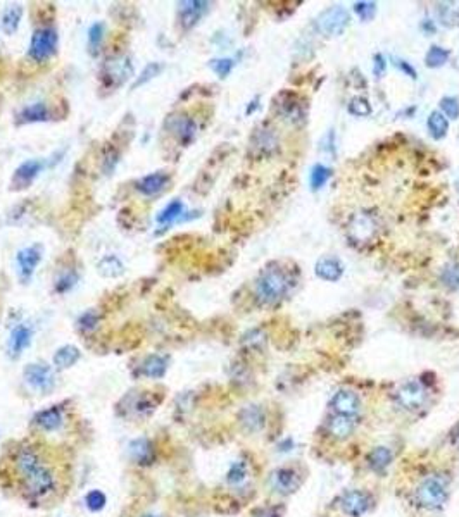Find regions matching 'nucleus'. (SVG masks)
I'll list each match as a JSON object with an SVG mask.
<instances>
[{"label":"nucleus","instance_id":"nucleus-4","mask_svg":"<svg viewBox=\"0 0 459 517\" xmlns=\"http://www.w3.org/2000/svg\"><path fill=\"white\" fill-rule=\"evenodd\" d=\"M59 36L54 28H42L36 29L29 42L28 55L35 62H45L55 54L58 51Z\"/></svg>","mask_w":459,"mask_h":517},{"label":"nucleus","instance_id":"nucleus-8","mask_svg":"<svg viewBox=\"0 0 459 517\" xmlns=\"http://www.w3.org/2000/svg\"><path fill=\"white\" fill-rule=\"evenodd\" d=\"M395 399H397L399 406L404 407L406 410L414 412V410H420L427 403L428 392L421 381L411 380L399 386V390L395 392Z\"/></svg>","mask_w":459,"mask_h":517},{"label":"nucleus","instance_id":"nucleus-16","mask_svg":"<svg viewBox=\"0 0 459 517\" xmlns=\"http://www.w3.org/2000/svg\"><path fill=\"white\" fill-rule=\"evenodd\" d=\"M42 169L43 162L38 161V159H29V161L19 164L18 169L14 171V176H12V188L14 190H25V188H28L36 180L40 172H42Z\"/></svg>","mask_w":459,"mask_h":517},{"label":"nucleus","instance_id":"nucleus-29","mask_svg":"<svg viewBox=\"0 0 459 517\" xmlns=\"http://www.w3.org/2000/svg\"><path fill=\"white\" fill-rule=\"evenodd\" d=\"M23 18V8L21 5L14 4V5H8V8L2 11V16H0V28L5 35H14L19 28V23H21Z\"/></svg>","mask_w":459,"mask_h":517},{"label":"nucleus","instance_id":"nucleus-35","mask_svg":"<svg viewBox=\"0 0 459 517\" xmlns=\"http://www.w3.org/2000/svg\"><path fill=\"white\" fill-rule=\"evenodd\" d=\"M277 145H278L277 135H275L273 129H269V128L258 129V133H256V137H254V147L258 148V150H261L262 154H268V152L275 150Z\"/></svg>","mask_w":459,"mask_h":517},{"label":"nucleus","instance_id":"nucleus-38","mask_svg":"<svg viewBox=\"0 0 459 517\" xmlns=\"http://www.w3.org/2000/svg\"><path fill=\"white\" fill-rule=\"evenodd\" d=\"M249 476V467L244 460H237L230 466L228 473H226V481L232 486H238L247 479Z\"/></svg>","mask_w":459,"mask_h":517},{"label":"nucleus","instance_id":"nucleus-22","mask_svg":"<svg viewBox=\"0 0 459 517\" xmlns=\"http://www.w3.org/2000/svg\"><path fill=\"white\" fill-rule=\"evenodd\" d=\"M238 421L244 426L245 431L249 433H258L259 429H262L266 423L264 410L259 406H245L244 409L238 414Z\"/></svg>","mask_w":459,"mask_h":517},{"label":"nucleus","instance_id":"nucleus-49","mask_svg":"<svg viewBox=\"0 0 459 517\" xmlns=\"http://www.w3.org/2000/svg\"><path fill=\"white\" fill-rule=\"evenodd\" d=\"M354 11L362 21H371L377 14V4L375 2H356Z\"/></svg>","mask_w":459,"mask_h":517},{"label":"nucleus","instance_id":"nucleus-13","mask_svg":"<svg viewBox=\"0 0 459 517\" xmlns=\"http://www.w3.org/2000/svg\"><path fill=\"white\" fill-rule=\"evenodd\" d=\"M209 2L204 0H185V2H178V14L179 23L185 29L194 28L199 23V19L209 11Z\"/></svg>","mask_w":459,"mask_h":517},{"label":"nucleus","instance_id":"nucleus-10","mask_svg":"<svg viewBox=\"0 0 459 517\" xmlns=\"http://www.w3.org/2000/svg\"><path fill=\"white\" fill-rule=\"evenodd\" d=\"M42 254H43V248H42V245H38V243L21 248V250L16 254L18 273L23 283H28V281L33 278V274H35V271H36V266H38L40 261H42Z\"/></svg>","mask_w":459,"mask_h":517},{"label":"nucleus","instance_id":"nucleus-1","mask_svg":"<svg viewBox=\"0 0 459 517\" xmlns=\"http://www.w3.org/2000/svg\"><path fill=\"white\" fill-rule=\"evenodd\" d=\"M292 288V280L282 267H268L256 281V297L262 306H273L287 297Z\"/></svg>","mask_w":459,"mask_h":517},{"label":"nucleus","instance_id":"nucleus-45","mask_svg":"<svg viewBox=\"0 0 459 517\" xmlns=\"http://www.w3.org/2000/svg\"><path fill=\"white\" fill-rule=\"evenodd\" d=\"M347 111L351 112L352 116H358V118H366V116H370L371 112H373V109H371V104L368 98L354 97L349 102Z\"/></svg>","mask_w":459,"mask_h":517},{"label":"nucleus","instance_id":"nucleus-50","mask_svg":"<svg viewBox=\"0 0 459 517\" xmlns=\"http://www.w3.org/2000/svg\"><path fill=\"white\" fill-rule=\"evenodd\" d=\"M375 64H373V72L377 76H384L385 75V68H387V61H385V57L382 54H377L373 57Z\"/></svg>","mask_w":459,"mask_h":517},{"label":"nucleus","instance_id":"nucleus-21","mask_svg":"<svg viewBox=\"0 0 459 517\" xmlns=\"http://www.w3.org/2000/svg\"><path fill=\"white\" fill-rule=\"evenodd\" d=\"M314 273L325 281H338L344 274V264L337 257H323L316 263Z\"/></svg>","mask_w":459,"mask_h":517},{"label":"nucleus","instance_id":"nucleus-24","mask_svg":"<svg viewBox=\"0 0 459 517\" xmlns=\"http://www.w3.org/2000/svg\"><path fill=\"white\" fill-rule=\"evenodd\" d=\"M354 429H356L354 417L334 414L330 423H328V431H330V435L334 436L335 440H347L349 436L354 433Z\"/></svg>","mask_w":459,"mask_h":517},{"label":"nucleus","instance_id":"nucleus-15","mask_svg":"<svg viewBox=\"0 0 459 517\" xmlns=\"http://www.w3.org/2000/svg\"><path fill=\"white\" fill-rule=\"evenodd\" d=\"M33 423L38 427L40 431H45V433H55V431L61 429L66 423V416L62 407L52 406L49 409H43L33 417Z\"/></svg>","mask_w":459,"mask_h":517},{"label":"nucleus","instance_id":"nucleus-32","mask_svg":"<svg viewBox=\"0 0 459 517\" xmlns=\"http://www.w3.org/2000/svg\"><path fill=\"white\" fill-rule=\"evenodd\" d=\"M183 214H185V205H183L182 200H173L169 202L168 205H166L164 209H162L161 212L158 214V223L159 224H164V226H169V224L176 223V221H179L183 217Z\"/></svg>","mask_w":459,"mask_h":517},{"label":"nucleus","instance_id":"nucleus-6","mask_svg":"<svg viewBox=\"0 0 459 517\" xmlns=\"http://www.w3.org/2000/svg\"><path fill=\"white\" fill-rule=\"evenodd\" d=\"M26 384L33 392L49 393L55 386V374L51 366L43 362H32L23 371Z\"/></svg>","mask_w":459,"mask_h":517},{"label":"nucleus","instance_id":"nucleus-23","mask_svg":"<svg viewBox=\"0 0 459 517\" xmlns=\"http://www.w3.org/2000/svg\"><path fill=\"white\" fill-rule=\"evenodd\" d=\"M280 102H282V104H278V109H280L282 114L285 116V119H288L290 122L304 121L306 109H304V104L299 101L297 95L284 94V95H282Z\"/></svg>","mask_w":459,"mask_h":517},{"label":"nucleus","instance_id":"nucleus-7","mask_svg":"<svg viewBox=\"0 0 459 517\" xmlns=\"http://www.w3.org/2000/svg\"><path fill=\"white\" fill-rule=\"evenodd\" d=\"M164 129L175 138L176 142L187 147L197 137V124L192 118H188L187 114L178 112V114H171L166 118L164 121Z\"/></svg>","mask_w":459,"mask_h":517},{"label":"nucleus","instance_id":"nucleus-42","mask_svg":"<svg viewBox=\"0 0 459 517\" xmlns=\"http://www.w3.org/2000/svg\"><path fill=\"white\" fill-rule=\"evenodd\" d=\"M99 323H101V314L95 309H90L78 317L76 326H78V330L83 331V333H88V331H94L95 328L99 326Z\"/></svg>","mask_w":459,"mask_h":517},{"label":"nucleus","instance_id":"nucleus-55","mask_svg":"<svg viewBox=\"0 0 459 517\" xmlns=\"http://www.w3.org/2000/svg\"><path fill=\"white\" fill-rule=\"evenodd\" d=\"M140 517H162V516H159V514H154V512H145V514H142Z\"/></svg>","mask_w":459,"mask_h":517},{"label":"nucleus","instance_id":"nucleus-18","mask_svg":"<svg viewBox=\"0 0 459 517\" xmlns=\"http://www.w3.org/2000/svg\"><path fill=\"white\" fill-rule=\"evenodd\" d=\"M171 181V176H169V172L166 171H156L147 174V176L140 178V180L136 181L135 188L136 191H140L142 195L145 197H152V195L161 194L162 190H166Z\"/></svg>","mask_w":459,"mask_h":517},{"label":"nucleus","instance_id":"nucleus-19","mask_svg":"<svg viewBox=\"0 0 459 517\" xmlns=\"http://www.w3.org/2000/svg\"><path fill=\"white\" fill-rule=\"evenodd\" d=\"M32 340H33V328L28 326V324H18V326L11 331V336H9V341H8L9 357H12V359L21 357V354L28 349Z\"/></svg>","mask_w":459,"mask_h":517},{"label":"nucleus","instance_id":"nucleus-46","mask_svg":"<svg viewBox=\"0 0 459 517\" xmlns=\"http://www.w3.org/2000/svg\"><path fill=\"white\" fill-rule=\"evenodd\" d=\"M234 66H235L234 59H230V57L212 59V61L209 62V68H211L212 71H214L216 75L219 76V78H226V76H228L230 72H232Z\"/></svg>","mask_w":459,"mask_h":517},{"label":"nucleus","instance_id":"nucleus-11","mask_svg":"<svg viewBox=\"0 0 459 517\" xmlns=\"http://www.w3.org/2000/svg\"><path fill=\"white\" fill-rule=\"evenodd\" d=\"M330 409L338 416L356 417L361 410V400L352 390H338L330 400Z\"/></svg>","mask_w":459,"mask_h":517},{"label":"nucleus","instance_id":"nucleus-39","mask_svg":"<svg viewBox=\"0 0 459 517\" xmlns=\"http://www.w3.org/2000/svg\"><path fill=\"white\" fill-rule=\"evenodd\" d=\"M106 36V26L104 23H94L88 29V51L90 54H99L102 42Z\"/></svg>","mask_w":459,"mask_h":517},{"label":"nucleus","instance_id":"nucleus-51","mask_svg":"<svg viewBox=\"0 0 459 517\" xmlns=\"http://www.w3.org/2000/svg\"><path fill=\"white\" fill-rule=\"evenodd\" d=\"M394 64L395 66H397V68L399 69H401V71H404L406 72V75H408L409 76V78H412V79H417V71H414V69H412L411 68V66H409L408 64V62H406V61H401V59H394Z\"/></svg>","mask_w":459,"mask_h":517},{"label":"nucleus","instance_id":"nucleus-30","mask_svg":"<svg viewBox=\"0 0 459 517\" xmlns=\"http://www.w3.org/2000/svg\"><path fill=\"white\" fill-rule=\"evenodd\" d=\"M394 460V453L388 447H375L368 455V466L375 473H385Z\"/></svg>","mask_w":459,"mask_h":517},{"label":"nucleus","instance_id":"nucleus-17","mask_svg":"<svg viewBox=\"0 0 459 517\" xmlns=\"http://www.w3.org/2000/svg\"><path fill=\"white\" fill-rule=\"evenodd\" d=\"M301 485L299 474L290 467H280L271 474V488L280 495H290Z\"/></svg>","mask_w":459,"mask_h":517},{"label":"nucleus","instance_id":"nucleus-27","mask_svg":"<svg viewBox=\"0 0 459 517\" xmlns=\"http://www.w3.org/2000/svg\"><path fill=\"white\" fill-rule=\"evenodd\" d=\"M51 119V111L45 102H35L26 105L18 114V122H43Z\"/></svg>","mask_w":459,"mask_h":517},{"label":"nucleus","instance_id":"nucleus-52","mask_svg":"<svg viewBox=\"0 0 459 517\" xmlns=\"http://www.w3.org/2000/svg\"><path fill=\"white\" fill-rule=\"evenodd\" d=\"M258 517H280V514H278L277 509H262L258 514Z\"/></svg>","mask_w":459,"mask_h":517},{"label":"nucleus","instance_id":"nucleus-44","mask_svg":"<svg viewBox=\"0 0 459 517\" xmlns=\"http://www.w3.org/2000/svg\"><path fill=\"white\" fill-rule=\"evenodd\" d=\"M78 283V273L76 271H66L55 281V293H68Z\"/></svg>","mask_w":459,"mask_h":517},{"label":"nucleus","instance_id":"nucleus-12","mask_svg":"<svg viewBox=\"0 0 459 517\" xmlns=\"http://www.w3.org/2000/svg\"><path fill=\"white\" fill-rule=\"evenodd\" d=\"M132 76V64L126 57H112L106 61L102 78L108 79L109 86H119Z\"/></svg>","mask_w":459,"mask_h":517},{"label":"nucleus","instance_id":"nucleus-26","mask_svg":"<svg viewBox=\"0 0 459 517\" xmlns=\"http://www.w3.org/2000/svg\"><path fill=\"white\" fill-rule=\"evenodd\" d=\"M79 357H82V352H79L78 347H75V345H64V347L55 350L54 357H52V364H54L55 369L62 371L75 366L79 360Z\"/></svg>","mask_w":459,"mask_h":517},{"label":"nucleus","instance_id":"nucleus-14","mask_svg":"<svg viewBox=\"0 0 459 517\" xmlns=\"http://www.w3.org/2000/svg\"><path fill=\"white\" fill-rule=\"evenodd\" d=\"M370 496L361 490H349L340 496V507L344 514L351 517H361L370 509Z\"/></svg>","mask_w":459,"mask_h":517},{"label":"nucleus","instance_id":"nucleus-5","mask_svg":"<svg viewBox=\"0 0 459 517\" xmlns=\"http://www.w3.org/2000/svg\"><path fill=\"white\" fill-rule=\"evenodd\" d=\"M349 12L342 5H332L327 11H323L316 19V28L319 33H323L327 36H337L345 31L349 26Z\"/></svg>","mask_w":459,"mask_h":517},{"label":"nucleus","instance_id":"nucleus-25","mask_svg":"<svg viewBox=\"0 0 459 517\" xmlns=\"http://www.w3.org/2000/svg\"><path fill=\"white\" fill-rule=\"evenodd\" d=\"M375 223L371 220L370 215L366 214H358L352 217L351 226H349V233H351L352 238H356L358 241L368 240L371 235L375 233Z\"/></svg>","mask_w":459,"mask_h":517},{"label":"nucleus","instance_id":"nucleus-31","mask_svg":"<svg viewBox=\"0 0 459 517\" xmlns=\"http://www.w3.org/2000/svg\"><path fill=\"white\" fill-rule=\"evenodd\" d=\"M97 271L104 278H119L125 273V264L118 255H106L99 261Z\"/></svg>","mask_w":459,"mask_h":517},{"label":"nucleus","instance_id":"nucleus-28","mask_svg":"<svg viewBox=\"0 0 459 517\" xmlns=\"http://www.w3.org/2000/svg\"><path fill=\"white\" fill-rule=\"evenodd\" d=\"M166 371H168V359L162 356H158V354L149 356L140 366V373L144 374L145 377H151V380H161L166 374Z\"/></svg>","mask_w":459,"mask_h":517},{"label":"nucleus","instance_id":"nucleus-43","mask_svg":"<svg viewBox=\"0 0 459 517\" xmlns=\"http://www.w3.org/2000/svg\"><path fill=\"white\" fill-rule=\"evenodd\" d=\"M106 503H108V496L101 490H92L85 495V505L90 512H99L104 509Z\"/></svg>","mask_w":459,"mask_h":517},{"label":"nucleus","instance_id":"nucleus-33","mask_svg":"<svg viewBox=\"0 0 459 517\" xmlns=\"http://www.w3.org/2000/svg\"><path fill=\"white\" fill-rule=\"evenodd\" d=\"M438 21L447 28L459 26V2H442L437 8Z\"/></svg>","mask_w":459,"mask_h":517},{"label":"nucleus","instance_id":"nucleus-36","mask_svg":"<svg viewBox=\"0 0 459 517\" xmlns=\"http://www.w3.org/2000/svg\"><path fill=\"white\" fill-rule=\"evenodd\" d=\"M332 176V169L323 164L312 165L311 172H309V185H311L312 191H318L319 188H323L328 183Z\"/></svg>","mask_w":459,"mask_h":517},{"label":"nucleus","instance_id":"nucleus-41","mask_svg":"<svg viewBox=\"0 0 459 517\" xmlns=\"http://www.w3.org/2000/svg\"><path fill=\"white\" fill-rule=\"evenodd\" d=\"M162 69H164V66L161 64V62H151V64L145 66L144 69L140 71V75L136 76L135 83H133V90L135 88H140V86H144L145 83H149L151 79H154L156 76H159L162 72Z\"/></svg>","mask_w":459,"mask_h":517},{"label":"nucleus","instance_id":"nucleus-37","mask_svg":"<svg viewBox=\"0 0 459 517\" xmlns=\"http://www.w3.org/2000/svg\"><path fill=\"white\" fill-rule=\"evenodd\" d=\"M441 283L449 290H459V263H447L442 267Z\"/></svg>","mask_w":459,"mask_h":517},{"label":"nucleus","instance_id":"nucleus-9","mask_svg":"<svg viewBox=\"0 0 459 517\" xmlns=\"http://www.w3.org/2000/svg\"><path fill=\"white\" fill-rule=\"evenodd\" d=\"M43 464L42 455H40L38 450L35 447L23 445L19 449H16L14 455H12V467H14L16 478L21 481L26 476L33 473V470L38 469Z\"/></svg>","mask_w":459,"mask_h":517},{"label":"nucleus","instance_id":"nucleus-53","mask_svg":"<svg viewBox=\"0 0 459 517\" xmlns=\"http://www.w3.org/2000/svg\"><path fill=\"white\" fill-rule=\"evenodd\" d=\"M288 447H294V443H292V440H285V442L278 443V450H282V452H288Z\"/></svg>","mask_w":459,"mask_h":517},{"label":"nucleus","instance_id":"nucleus-34","mask_svg":"<svg viewBox=\"0 0 459 517\" xmlns=\"http://www.w3.org/2000/svg\"><path fill=\"white\" fill-rule=\"evenodd\" d=\"M427 126H428V131H430L432 138H435V140H442V138H445V135H447V131H449V121L441 111H434L430 116H428Z\"/></svg>","mask_w":459,"mask_h":517},{"label":"nucleus","instance_id":"nucleus-2","mask_svg":"<svg viewBox=\"0 0 459 517\" xmlns=\"http://www.w3.org/2000/svg\"><path fill=\"white\" fill-rule=\"evenodd\" d=\"M21 490L25 495L32 500H43L51 496L58 488V476L54 474L52 467L43 462L36 470H33L29 476L21 479Z\"/></svg>","mask_w":459,"mask_h":517},{"label":"nucleus","instance_id":"nucleus-47","mask_svg":"<svg viewBox=\"0 0 459 517\" xmlns=\"http://www.w3.org/2000/svg\"><path fill=\"white\" fill-rule=\"evenodd\" d=\"M156 406H158V402H152V395H144L133 403V412L140 417L147 416L156 409Z\"/></svg>","mask_w":459,"mask_h":517},{"label":"nucleus","instance_id":"nucleus-40","mask_svg":"<svg viewBox=\"0 0 459 517\" xmlns=\"http://www.w3.org/2000/svg\"><path fill=\"white\" fill-rule=\"evenodd\" d=\"M449 55H451L449 51L438 47V45H432L430 51L425 55V64L427 68H442L449 61Z\"/></svg>","mask_w":459,"mask_h":517},{"label":"nucleus","instance_id":"nucleus-48","mask_svg":"<svg viewBox=\"0 0 459 517\" xmlns=\"http://www.w3.org/2000/svg\"><path fill=\"white\" fill-rule=\"evenodd\" d=\"M441 112L449 119L459 118V101L456 97H444L441 101Z\"/></svg>","mask_w":459,"mask_h":517},{"label":"nucleus","instance_id":"nucleus-20","mask_svg":"<svg viewBox=\"0 0 459 517\" xmlns=\"http://www.w3.org/2000/svg\"><path fill=\"white\" fill-rule=\"evenodd\" d=\"M128 455L138 466H151L156 460L154 443L149 438H135L128 445Z\"/></svg>","mask_w":459,"mask_h":517},{"label":"nucleus","instance_id":"nucleus-3","mask_svg":"<svg viewBox=\"0 0 459 517\" xmlns=\"http://www.w3.org/2000/svg\"><path fill=\"white\" fill-rule=\"evenodd\" d=\"M447 483L442 476H427L414 490V500L421 509H441L447 500Z\"/></svg>","mask_w":459,"mask_h":517},{"label":"nucleus","instance_id":"nucleus-54","mask_svg":"<svg viewBox=\"0 0 459 517\" xmlns=\"http://www.w3.org/2000/svg\"><path fill=\"white\" fill-rule=\"evenodd\" d=\"M452 445H454V449L459 452V426L458 429L454 431V435H452Z\"/></svg>","mask_w":459,"mask_h":517}]
</instances>
